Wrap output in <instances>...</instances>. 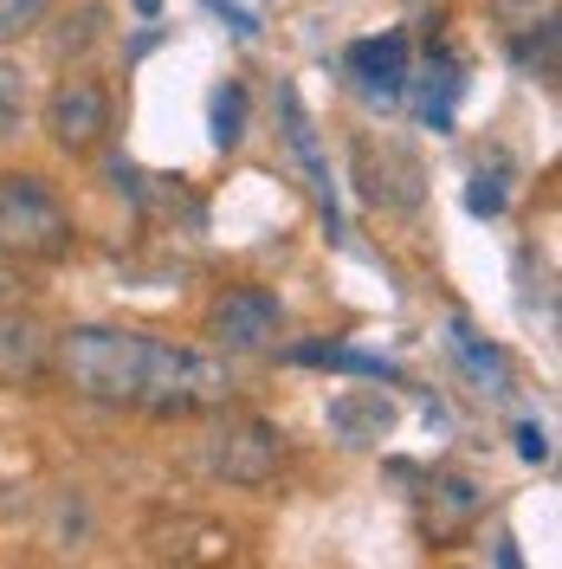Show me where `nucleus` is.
<instances>
[{
    "mask_svg": "<svg viewBox=\"0 0 562 569\" xmlns=\"http://www.w3.org/2000/svg\"><path fill=\"white\" fill-rule=\"evenodd\" d=\"M142 330H117V323H71L52 337V376L66 382L78 401L98 408H137L142 395Z\"/></svg>",
    "mask_w": 562,
    "mask_h": 569,
    "instance_id": "f257e3e1",
    "label": "nucleus"
},
{
    "mask_svg": "<svg viewBox=\"0 0 562 569\" xmlns=\"http://www.w3.org/2000/svg\"><path fill=\"white\" fill-rule=\"evenodd\" d=\"M233 395H240V382H233V362H227V356L149 337V350H142L137 415L181 421V415H213V408H227Z\"/></svg>",
    "mask_w": 562,
    "mask_h": 569,
    "instance_id": "f03ea898",
    "label": "nucleus"
},
{
    "mask_svg": "<svg viewBox=\"0 0 562 569\" xmlns=\"http://www.w3.org/2000/svg\"><path fill=\"white\" fill-rule=\"evenodd\" d=\"M78 247L66 201L39 176H0V252L20 266H52Z\"/></svg>",
    "mask_w": 562,
    "mask_h": 569,
    "instance_id": "7ed1b4c3",
    "label": "nucleus"
},
{
    "mask_svg": "<svg viewBox=\"0 0 562 569\" xmlns=\"http://www.w3.org/2000/svg\"><path fill=\"white\" fill-rule=\"evenodd\" d=\"M201 466H208L220 486H240V492H259L272 486L284 466V433L259 415H240V421L213 427L208 447H201Z\"/></svg>",
    "mask_w": 562,
    "mask_h": 569,
    "instance_id": "20e7f679",
    "label": "nucleus"
},
{
    "mask_svg": "<svg viewBox=\"0 0 562 569\" xmlns=\"http://www.w3.org/2000/svg\"><path fill=\"white\" fill-rule=\"evenodd\" d=\"M110 123H117V104H110V91L91 71H71V78L52 84V98H46V137H52L59 156H91V149H104Z\"/></svg>",
    "mask_w": 562,
    "mask_h": 569,
    "instance_id": "39448f33",
    "label": "nucleus"
},
{
    "mask_svg": "<svg viewBox=\"0 0 562 569\" xmlns=\"http://www.w3.org/2000/svg\"><path fill=\"white\" fill-rule=\"evenodd\" d=\"M350 176H355V188H362V201L382 208V213H414L426 201V169H421V156H414L408 142L355 137Z\"/></svg>",
    "mask_w": 562,
    "mask_h": 569,
    "instance_id": "423d86ee",
    "label": "nucleus"
},
{
    "mask_svg": "<svg viewBox=\"0 0 562 569\" xmlns=\"http://www.w3.org/2000/svg\"><path fill=\"white\" fill-rule=\"evenodd\" d=\"M208 337L227 356H259L284 337V305L265 284H227L208 305Z\"/></svg>",
    "mask_w": 562,
    "mask_h": 569,
    "instance_id": "0eeeda50",
    "label": "nucleus"
},
{
    "mask_svg": "<svg viewBox=\"0 0 562 569\" xmlns=\"http://www.w3.org/2000/svg\"><path fill=\"white\" fill-rule=\"evenodd\" d=\"M46 376H52V330L27 305H0V382L33 389Z\"/></svg>",
    "mask_w": 562,
    "mask_h": 569,
    "instance_id": "6e6552de",
    "label": "nucleus"
},
{
    "mask_svg": "<svg viewBox=\"0 0 562 569\" xmlns=\"http://www.w3.org/2000/svg\"><path fill=\"white\" fill-rule=\"evenodd\" d=\"M323 427H330L337 447L369 453V447H382L388 433H394V401L375 395V389H343L330 408H323Z\"/></svg>",
    "mask_w": 562,
    "mask_h": 569,
    "instance_id": "1a4fd4ad",
    "label": "nucleus"
},
{
    "mask_svg": "<svg viewBox=\"0 0 562 569\" xmlns=\"http://www.w3.org/2000/svg\"><path fill=\"white\" fill-rule=\"evenodd\" d=\"M350 78L369 91V98L394 104V98L408 91V39L388 33V39H362V46H350Z\"/></svg>",
    "mask_w": 562,
    "mask_h": 569,
    "instance_id": "9d476101",
    "label": "nucleus"
},
{
    "mask_svg": "<svg viewBox=\"0 0 562 569\" xmlns=\"http://www.w3.org/2000/svg\"><path fill=\"white\" fill-rule=\"evenodd\" d=\"M485 511V498H479V486L472 479H433L426 486V537H459L472 518Z\"/></svg>",
    "mask_w": 562,
    "mask_h": 569,
    "instance_id": "9b49d317",
    "label": "nucleus"
},
{
    "mask_svg": "<svg viewBox=\"0 0 562 569\" xmlns=\"http://www.w3.org/2000/svg\"><path fill=\"white\" fill-rule=\"evenodd\" d=\"M279 104H284V137H291V156L304 162V176H311L317 201L330 208V169H323V156H317V130H311V117H304V104H298V91H284ZM330 220H337V208H330Z\"/></svg>",
    "mask_w": 562,
    "mask_h": 569,
    "instance_id": "f8f14e48",
    "label": "nucleus"
},
{
    "mask_svg": "<svg viewBox=\"0 0 562 569\" xmlns=\"http://www.w3.org/2000/svg\"><path fill=\"white\" fill-rule=\"evenodd\" d=\"M421 117L433 130H446L453 123V98H459V59L453 52H426V71H421Z\"/></svg>",
    "mask_w": 562,
    "mask_h": 569,
    "instance_id": "ddd939ff",
    "label": "nucleus"
},
{
    "mask_svg": "<svg viewBox=\"0 0 562 569\" xmlns=\"http://www.w3.org/2000/svg\"><path fill=\"white\" fill-rule=\"evenodd\" d=\"M556 13L550 20H536V27H524V33H511V52H518V66L530 71V78H543V84H556Z\"/></svg>",
    "mask_w": 562,
    "mask_h": 569,
    "instance_id": "4468645a",
    "label": "nucleus"
},
{
    "mask_svg": "<svg viewBox=\"0 0 562 569\" xmlns=\"http://www.w3.org/2000/svg\"><path fill=\"white\" fill-rule=\"evenodd\" d=\"M504 194H511V156H498V149H492V162H479V169H472L465 208H472V213H504Z\"/></svg>",
    "mask_w": 562,
    "mask_h": 569,
    "instance_id": "2eb2a0df",
    "label": "nucleus"
},
{
    "mask_svg": "<svg viewBox=\"0 0 562 569\" xmlns=\"http://www.w3.org/2000/svg\"><path fill=\"white\" fill-rule=\"evenodd\" d=\"M240 137H247V84L227 78V84L213 91V142H220V149H240Z\"/></svg>",
    "mask_w": 562,
    "mask_h": 569,
    "instance_id": "dca6fc26",
    "label": "nucleus"
},
{
    "mask_svg": "<svg viewBox=\"0 0 562 569\" xmlns=\"http://www.w3.org/2000/svg\"><path fill=\"white\" fill-rule=\"evenodd\" d=\"M27 110H33V91H27V71L13 59H0V142L27 130Z\"/></svg>",
    "mask_w": 562,
    "mask_h": 569,
    "instance_id": "f3484780",
    "label": "nucleus"
},
{
    "mask_svg": "<svg viewBox=\"0 0 562 569\" xmlns=\"http://www.w3.org/2000/svg\"><path fill=\"white\" fill-rule=\"evenodd\" d=\"M52 7H59V0H0V46H13V39L33 33V27H46Z\"/></svg>",
    "mask_w": 562,
    "mask_h": 569,
    "instance_id": "a211bd4d",
    "label": "nucleus"
},
{
    "mask_svg": "<svg viewBox=\"0 0 562 569\" xmlns=\"http://www.w3.org/2000/svg\"><path fill=\"white\" fill-rule=\"evenodd\" d=\"M98 27H104V7L91 0V7H78V20H66V33L52 39V52H59V59H71V52H84V46L98 39Z\"/></svg>",
    "mask_w": 562,
    "mask_h": 569,
    "instance_id": "6ab92c4d",
    "label": "nucleus"
},
{
    "mask_svg": "<svg viewBox=\"0 0 562 569\" xmlns=\"http://www.w3.org/2000/svg\"><path fill=\"white\" fill-rule=\"evenodd\" d=\"M492 13H498L504 33H524V27H536V20L556 13V0H492Z\"/></svg>",
    "mask_w": 562,
    "mask_h": 569,
    "instance_id": "aec40b11",
    "label": "nucleus"
},
{
    "mask_svg": "<svg viewBox=\"0 0 562 569\" xmlns=\"http://www.w3.org/2000/svg\"><path fill=\"white\" fill-rule=\"evenodd\" d=\"M20 291H27V279H20V259H7V252H0V305H20Z\"/></svg>",
    "mask_w": 562,
    "mask_h": 569,
    "instance_id": "412c9836",
    "label": "nucleus"
},
{
    "mask_svg": "<svg viewBox=\"0 0 562 569\" xmlns=\"http://www.w3.org/2000/svg\"><path fill=\"white\" fill-rule=\"evenodd\" d=\"M518 447H524V460H550V440H543V427H518Z\"/></svg>",
    "mask_w": 562,
    "mask_h": 569,
    "instance_id": "4be33fe9",
    "label": "nucleus"
},
{
    "mask_svg": "<svg viewBox=\"0 0 562 569\" xmlns=\"http://www.w3.org/2000/svg\"><path fill=\"white\" fill-rule=\"evenodd\" d=\"M498 569H524V557H518L511 543H498Z\"/></svg>",
    "mask_w": 562,
    "mask_h": 569,
    "instance_id": "5701e85b",
    "label": "nucleus"
},
{
    "mask_svg": "<svg viewBox=\"0 0 562 569\" xmlns=\"http://www.w3.org/2000/svg\"><path fill=\"white\" fill-rule=\"evenodd\" d=\"M155 7H162V0H137V13H155Z\"/></svg>",
    "mask_w": 562,
    "mask_h": 569,
    "instance_id": "b1692460",
    "label": "nucleus"
}]
</instances>
